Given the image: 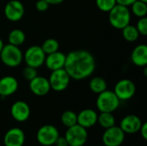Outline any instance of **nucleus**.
I'll return each instance as SVG.
<instances>
[{"label":"nucleus","mask_w":147,"mask_h":146,"mask_svg":"<svg viewBox=\"0 0 147 146\" xmlns=\"http://www.w3.org/2000/svg\"><path fill=\"white\" fill-rule=\"evenodd\" d=\"M64 68L71 78L83 80L94 72L96 69L95 58L88 51L75 50L65 56Z\"/></svg>","instance_id":"obj_1"},{"label":"nucleus","mask_w":147,"mask_h":146,"mask_svg":"<svg viewBox=\"0 0 147 146\" xmlns=\"http://www.w3.org/2000/svg\"><path fill=\"white\" fill-rule=\"evenodd\" d=\"M131 13L127 6L116 4L111 10L109 11V23L117 29H122L130 23Z\"/></svg>","instance_id":"obj_2"},{"label":"nucleus","mask_w":147,"mask_h":146,"mask_svg":"<svg viewBox=\"0 0 147 146\" xmlns=\"http://www.w3.org/2000/svg\"><path fill=\"white\" fill-rule=\"evenodd\" d=\"M120 102L121 101L114 91L106 89L98 94V97L96 99V108L101 113H113L119 108Z\"/></svg>","instance_id":"obj_3"},{"label":"nucleus","mask_w":147,"mask_h":146,"mask_svg":"<svg viewBox=\"0 0 147 146\" xmlns=\"http://www.w3.org/2000/svg\"><path fill=\"white\" fill-rule=\"evenodd\" d=\"M0 58L5 65L9 67H16L22 63L23 54L17 46L8 44L3 46L0 52Z\"/></svg>","instance_id":"obj_4"},{"label":"nucleus","mask_w":147,"mask_h":146,"mask_svg":"<svg viewBox=\"0 0 147 146\" xmlns=\"http://www.w3.org/2000/svg\"><path fill=\"white\" fill-rule=\"evenodd\" d=\"M65 138L69 146H83L87 142L88 133L86 128L76 124L67 128Z\"/></svg>","instance_id":"obj_5"},{"label":"nucleus","mask_w":147,"mask_h":146,"mask_svg":"<svg viewBox=\"0 0 147 146\" xmlns=\"http://www.w3.org/2000/svg\"><path fill=\"white\" fill-rule=\"evenodd\" d=\"M70 80L71 77L65 68L52 71L48 78L51 89L57 92H61L66 89L70 83Z\"/></svg>","instance_id":"obj_6"},{"label":"nucleus","mask_w":147,"mask_h":146,"mask_svg":"<svg viewBox=\"0 0 147 146\" xmlns=\"http://www.w3.org/2000/svg\"><path fill=\"white\" fill-rule=\"evenodd\" d=\"M23 59L27 65L37 69L44 64L46 54L40 46H32L26 50Z\"/></svg>","instance_id":"obj_7"},{"label":"nucleus","mask_w":147,"mask_h":146,"mask_svg":"<svg viewBox=\"0 0 147 146\" xmlns=\"http://www.w3.org/2000/svg\"><path fill=\"white\" fill-rule=\"evenodd\" d=\"M59 133L53 125H45L39 128L36 138L37 141L43 146L53 145L56 139L59 138Z\"/></svg>","instance_id":"obj_8"},{"label":"nucleus","mask_w":147,"mask_h":146,"mask_svg":"<svg viewBox=\"0 0 147 146\" xmlns=\"http://www.w3.org/2000/svg\"><path fill=\"white\" fill-rule=\"evenodd\" d=\"M125 133L120 126H114L105 129L102 134V143L104 146H120L125 140Z\"/></svg>","instance_id":"obj_9"},{"label":"nucleus","mask_w":147,"mask_h":146,"mask_svg":"<svg viewBox=\"0 0 147 146\" xmlns=\"http://www.w3.org/2000/svg\"><path fill=\"white\" fill-rule=\"evenodd\" d=\"M114 92L120 101H127L135 95L136 86L130 79H121L115 84Z\"/></svg>","instance_id":"obj_10"},{"label":"nucleus","mask_w":147,"mask_h":146,"mask_svg":"<svg viewBox=\"0 0 147 146\" xmlns=\"http://www.w3.org/2000/svg\"><path fill=\"white\" fill-rule=\"evenodd\" d=\"M4 15L11 22L21 20L24 15V6L19 0H11L4 7Z\"/></svg>","instance_id":"obj_11"},{"label":"nucleus","mask_w":147,"mask_h":146,"mask_svg":"<svg viewBox=\"0 0 147 146\" xmlns=\"http://www.w3.org/2000/svg\"><path fill=\"white\" fill-rule=\"evenodd\" d=\"M10 114L13 119L18 122H24L30 116V108L23 101H17L13 103L10 108Z\"/></svg>","instance_id":"obj_12"},{"label":"nucleus","mask_w":147,"mask_h":146,"mask_svg":"<svg viewBox=\"0 0 147 146\" xmlns=\"http://www.w3.org/2000/svg\"><path fill=\"white\" fill-rule=\"evenodd\" d=\"M142 123L143 122L140 117L134 114H129L121 120L120 127L125 133L134 134L140 131Z\"/></svg>","instance_id":"obj_13"},{"label":"nucleus","mask_w":147,"mask_h":146,"mask_svg":"<svg viewBox=\"0 0 147 146\" xmlns=\"http://www.w3.org/2000/svg\"><path fill=\"white\" fill-rule=\"evenodd\" d=\"M3 143L5 146H23L25 143V133L22 129L13 127L5 133Z\"/></svg>","instance_id":"obj_14"},{"label":"nucleus","mask_w":147,"mask_h":146,"mask_svg":"<svg viewBox=\"0 0 147 146\" xmlns=\"http://www.w3.org/2000/svg\"><path fill=\"white\" fill-rule=\"evenodd\" d=\"M29 88L32 93L38 96H46L51 89L48 79L40 76H37L29 81Z\"/></svg>","instance_id":"obj_15"},{"label":"nucleus","mask_w":147,"mask_h":146,"mask_svg":"<svg viewBox=\"0 0 147 146\" xmlns=\"http://www.w3.org/2000/svg\"><path fill=\"white\" fill-rule=\"evenodd\" d=\"M97 118L98 114L95 110L86 108L77 114V124L87 129L97 123Z\"/></svg>","instance_id":"obj_16"},{"label":"nucleus","mask_w":147,"mask_h":146,"mask_svg":"<svg viewBox=\"0 0 147 146\" xmlns=\"http://www.w3.org/2000/svg\"><path fill=\"white\" fill-rule=\"evenodd\" d=\"M65 56L66 55H65L61 52H54L53 53L46 55L44 64L51 71L64 68L65 63Z\"/></svg>","instance_id":"obj_17"},{"label":"nucleus","mask_w":147,"mask_h":146,"mask_svg":"<svg viewBox=\"0 0 147 146\" xmlns=\"http://www.w3.org/2000/svg\"><path fill=\"white\" fill-rule=\"evenodd\" d=\"M18 89V81L12 76H5L0 79V96L6 97L13 95Z\"/></svg>","instance_id":"obj_18"},{"label":"nucleus","mask_w":147,"mask_h":146,"mask_svg":"<svg viewBox=\"0 0 147 146\" xmlns=\"http://www.w3.org/2000/svg\"><path fill=\"white\" fill-rule=\"evenodd\" d=\"M132 62L140 67H146L147 65V46L140 44L137 46L131 54Z\"/></svg>","instance_id":"obj_19"},{"label":"nucleus","mask_w":147,"mask_h":146,"mask_svg":"<svg viewBox=\"0 0 147 146\" xmlns=\"http://www.w3.org/2000/svg\"><path fill=\"white\" fill-rule=\"evenodd\" d=\"M90 89L96 94H100L107 89V82L101 77H95L90 81Z\"/></svg>","instance_id":"obj_20"},{"label":"nucleus","mask_w":147,"mask_h":146,"mask_svg":"<svg viewBox=\"0 0 147 146\" xmlns=\"http://www.w3.org/2000/svg\"><path fill=\"white\" fill-rule=\"evenodd\" d=\"M9 44L14 45V46H21L24 43L26 40V35L24 32L21 29H13L9 34Z\"/></svg>","instance_id":"obj_21"},{"label":"nucleus","mask_w":147,"mask_h":146,"mask_svg":"<svg viewBox=\"0 0 147 146\" xmlns=\"http://www.w3.org/2000/svg\"><path fill=\"white\" fill-rule=\"evenodd\" d=\"M97 122L102 127L107 129L115 126V118L113 115V113L102 112L98 115Z\"/></svg>","instance_id":"obj_22"},{"label":"nucleus","mask_w":147,"mask_h":146,"mask_svg":"<svg viewBox=\"0 0 147 146\" xmlns=\"http://www.w3.org/2000/svg\"><path fill=\"white\" fill-rule=\"evenodd\" d=\"M121 30H122L123 38L126 40H127L129 42H134V41H135V40H138L139 35H140V33L137 30V28H136L135 26H133V25L128 24L126 27H124Z\"/></svg>","instance_id":"obj_23"},{"label":"nucleus","mask_w":147,"mask_h":146,"mask_svg":"<svg viewBox=\"0 0 147 146\" xmlns=\"http://www.w3.org/2000/svg\"><path fill=\"white\" fill-rule=\"evenodd\" d=\"M132 12L138 17H145L147 15V3L140 0H136L132 5Z\"/></svg>","instance_id":"obj_24"},{"label":"nucleus","mask_w":147,"mask_h":146,"mask_svg":"<svg viewBox=\"0 0 147 146\" xmlns=\"http://www.w3.org/2000/svg\"><path fill=\"white\" fill-rule=\"evenodd\" d=\"M61 122L67 128L76 125L77 124V114L71 110L65 111L61 115Z\"/></svg>","instance_id":"obj_25"},{"label":"nucleus","mask_w":147,"mask_h":146,"mask_svg":"<svg viewBox=\"0 0 147 146\" xmlns=\"http://www.w3.org/2000/svg\"><path fill=\"white\" fill-rule=\"evenodd\" d=\"M40 47L43 50V52H45V54L47 55V54H50V53L59 51V45L58 40H56L55 39H47L43 42V44Z\"/></svg>","instance_id":"obj_26"},{"label":"nucleus","mask_w":147,"mask_h":146,"mask_svg":"<svg viewBox=\"0 0 147 146\" xmlns=\"http://www.w3.org/2000/svg\"><path fill=\"white\" fill-rule=\"evenodd\" d=\"M96 3L97 8L103 12H109L117 4L116 0H96Z\"/></svg>","instance_id":"obj_27"},{"label":"nucleus","mask_w":147,"mask_h":146,"mask_svg":"<svg viewBox=\"0 0 147 146\" xmlns=\"http://www.w3.org/2000/svg\"><path fill=\"white\" fill-rule=\"evenodd\" d=\"M137 30L139 31L140 34H142L144 36L147 35V18L146 16L140 18V20L137 22L136 26Z\"/></svg>","instance_id":"obj_28"},{"label":"nucleus","mask_w":147,"mask_h":146,"mask_svg":"<svg viewBox=\"0 0 147 146\" xmlns=\"http://www.w3.org/2000/svg\"><path fill=\"white\" fill-rule=\"evenodd\" d=\"M22 74H23V77L28 81H31L32 79H34L35 77L38 76L36 68H34V67H31L28 65H27V67L23 70Z\"/></svg>","instance_id":"obj_29"},{"label":"nucleus","mask_w":147,"mask_h":146,"mask_svg":"<svg viewBox=\"0 0 147 146\" xmlns=\"http://www.w3.org/2000/svg\"><path fill=\"white\" fill-rule=\"evenodd\" d=\"M49 3L46 1V0H38L35 3V7H36V9L40 11V12H43V11H46L48 7H49Z\"/></svg>","instance_id":"obj_30"},{"label":"nucleus","mask_w":147,"mask_h":146,"mask_svg":"<svg viewBox=\"0 0 147 146\" xmlns=\"http://www.w3.org/2000/svg\"><path fill=\"white\" fill-rule=\"evenodd\" d=\"M55 146H69L66 139L65 137H60L59 136V138L56 139L55 143H54Z\"/></svg>","instance_id":"obj_31"},{"label":"nucleus","mask_w":147,"mask_h":146,"mask_svg":"<svg viewBox=\"0 0 147 146\" xmlns=\"http://www.w3.org/2000/svg\"><path fill=\"white\" fill-rule=\"evenodd\" d=\"M139 132H140V134H141V136H142V138L145 139V140H146L147 139V124L145 122V123H142V125H141V127H140V131Z\"/></svg>","instance_id":"obj_32"},{"label":"nucleus","mask_w":147,"mask_h":146,"mask_svg":"<svg viewBox=\"0 0 147 146\" xmlns=\"http://www.w3.org/2000/svg\"><path fill=\"white\" fill-rule=\"evenodd\" d=\"M135 1L136 0H116V3L128 7V6H131Z\"/></svg>","instance_id":"obj_33"},{"label":"nucleus","mask_w":147,"mask_h":146,"mask_svg":"<svg viewBox=\"0 0 147 146\" xmlns=\"http://www.w3.org/2000/svg\"><path fill=\"white\" fill-rule=\"evenodd\" d=\"M49 4H59L63 3L65 0H46Z\"/></svg>","instance_id":"obj_34"},{"label":"nucleus","mask_w":147,"mask_h":146,"mask_svg":"<svg viewBox=\"0 0 147 146\" xmlns=\"http://www.w3.org/2000/svg\"><path fill=\"white\" fill-rule=\"evenodd\" d=\"M3 40L0 39V52H1V51H2V49H3Z\"/></svg>","instance_id":"obj_35"},{"label":"nucleus","mask_w":147,"mask_h":146,"mask_svg":"<svg viewBox=\"0 0 147 146\" xmlns=\"http://www.w3.org/2000/svg\"><path fill=\"white\" fill-rule=\"evenodd\" d=\"M140 1H142V2H145V3H147V0H140Z\"/></svg>","instance_id":"obj_36"}]
</instances>
